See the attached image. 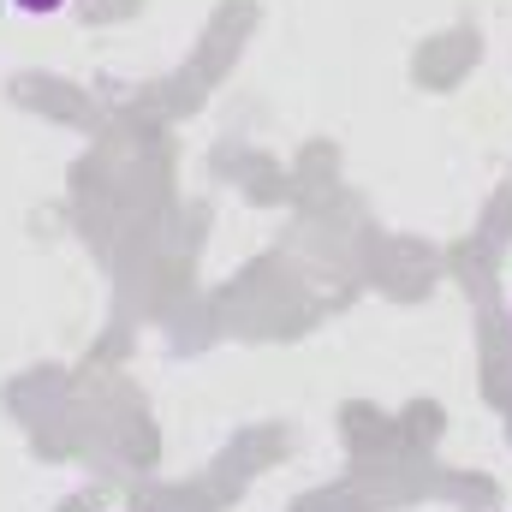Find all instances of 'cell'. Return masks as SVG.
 I'll return each instance as SVG.
<instances>
[{"label":"cell","instance_id":"6da1fadb","mask_svg":"<svg viewBox=\"0 0 512 512\" xmlns=\"http://www.w3.org/2000/svg\"><path fill=\"white\" fill-rule=\"evenodd\" d=\"M78 512H149V507H137V501H126V495H96V501H84Z\"/></svg>","mask_w":512,"mask_h":512},{"label":"cell","instance_id":"7a4b0ae2","mask_svg":"<svg viewBox=\"0 0 512 512\" xmlns=\"http://www.w3.org/2000/svg\"><path fill=\"white\" fill-rule=\"evenodd\" d=\"M6 6H12V12H24V18H54L66 0H6Z\"/></svg>","mask_w":512,"mask_h":512}]
</instances>
